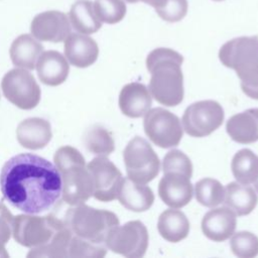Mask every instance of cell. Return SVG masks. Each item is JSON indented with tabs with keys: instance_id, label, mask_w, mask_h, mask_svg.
<instances>
[{
	"instance_id": "obj_38",
	"label": "cell",
	"mask_w": 258,
	"mask_h": 258,
	"mask_svg": "<svg viewBox=\"0 0 258 258\" xmlns=\"http://www.w3.org/2000/svg\"><path fill=\"white\" fill-rule=\"evenodd\" d=\"M214 1H223V0H214Z\"/></svg>"
},
{
	"instance_id": "obj_5",
	"label": "cell",
	"mask_w": 258,
	"mask_h": 258,
	"mask_svg": "<svg viewBox=\"0 0 258 258\" xmlns=\"http://www.w3.org/2000/svg\"><path fill=\"white\" fill-rule=\"evenodd\" d=\"M63 222L73 235L102 245H105L111 229L120 223L113 212L95 209L85 204L70 208L64 215Z\"/></svg>"
},
{
	"instance_id": "obj_19",
	"label": "cell",
	"mask_w": 258,
	"mask_h": 258,
	"mask_svg": "<svg viewBox=\"0 0 258 258\" xmlns=\"http://www.w3.org/2000/svg\"><path fill=\"white\" fill-rule=\"evenodd\" d=\"M35 69L39 80L47 86L62 84L69 75L70 66L67 58L56 50L42 51L39 55Z\"/></svg>"
},
{
	"instance_id": "obj_32",
	"label": "cell",
	"mask_w": 258,
	"mask_h": 258,
	"mask_svg": "<svg viewBox=\"0 0 258 258\" xmlns=\"http://www.w3.org/2000/svg\"><path fill=\"white\" fill-rule=\"evenodd\" d=\"M107 253L106 245L95 244L79 238L75 235L72 236L69 248L68 257H93L101 258Z\"/></svg>"
},
{
	"instance_id": "obj_28",
	"label": "cell",
	"mask_w": 258,
	"mask_h": 258,
	"mask_svg": "<svg viewBox=\"0 0 258 258\" xmlns=\"http://www.w3.org/2000/svg\"><path fill=\"white\" fill-rule=\"evenodd\" d=\"M195 195L197 201L201 205L208 208H214L223 203L225 198V187L219 180L205 177L196 182Z\"/></svg>"
},
{
	"instance_id": "obj_3",
	"label": "cell",
	"mask_w": 258,
	"mask_h": 258,
	"mask_svg": "<svg viewBox=\"0 0 258 258\" xmlns=\"http://www.w3.org/2000/svg\"><path fill=\"white\" fill-rule=\"evenodd\" d=\"M219 58L236 72L243 93L258 100V36H240L225 42Z\"/></svg>"
},
{
	"instance_id": "obj_18",
	"label": "cell",
	"mask_w": 258,
	"mask_h": 258,
	"mask_svg": "<svg viewBox=\"0 0 258 258\" xmlns=\"http://www.w3.org/2000/svg\"><path fill=\"white\" fill-rule=\"evenodd\" d=\"M117 199L127 210L140 213L151 208L154 202V194L149 186L137 183L129 177H122Z\"/></svg>"
},
{
	"instance_id": "obj_11",
	"label": "cell",
	"mask_w": 258,
	"mask_h": 258,
	"mask_svg": "<svg viewBox=\"0 0 258 258\" xmlns=\"http://www.w3.org/2000/svg\"><path fill=\"white\" fill-rule=\"evenodd\" d=\"M1 87L6 99L20 109H33L40 101V88L34 77L24 69H13L6 73Z\"/></svg>"
},
{
	"instance_id": "obj_29",
	"label": "cell",
	"mask_w": 258,
	"mask_h": 258,
	"mask_svg": "<svg viewBox=\"0 0 258 258\" xmlns=\"http://www.w3.org/2000/svg\"><path fill=\"white\" fill-rule=\"evenodd\" d=\"M84 141L86 148L98 156H107L115 149V142L111 133L99 125L86 132Z\"/></svg>"
},
{
	"instance_id": "obj_14",
	"label": "cell",
	"mask_w": 258,
	"mask_h": 258,
	"mask_svg": "<svg viewBox=\"0 0 258 258\" xmlns=\"http://www.w3.org/2000/svg\"><path fill=\"white\" fill-rule=\"evenodd\" d=\"M30 31L37 40L60 42L71 33V23L68 15L63 12L44 11L34 16Z\"/></svg>"
},
{
	"instance_id": "obj_26",
	"label": "cell",
	"mask_w": 258,
	"mask_h": 258,
	"mask_svg": "<svg viewBox=\"0 0 258 258\" xmlns=\"http://www.w3.org/2000/svg\"><path fill=\"white\" fill-rule=\"evenodd\" d=\"M231 169L239 183L249 185L258 176V156L252 150L243 148L233 156Z\"/></svg>"
},
{
	"instance_id": "obj_10",
	"label": "cell",
	"mask_w": 258,
	"mask_h": 258,
	"mask_svg": "<svg viewBox=\"0 0 258 258\" xmlns=\"http://www.w3.org/2000/svg\"><path fill=\"white\" fill-rule=\"evenodd\" d=\"M225 113L222 105L214 100H203L190 104L184 111L181 122L183 130L191 137H206L222 124Z\"/></svg>"
},
{
	"instance_id": "obj_27",
	"label": "cell",
	"mask_w": 258,
	"mask_h": 258,
	"mask_svg": "<svg viewBox=\"0 0 258 258\" xmlns=\"http://www.w3.org/2000/svg\"><path fill=\"white\" fill-rule=\"evenodd\" d=\"M72 236V232L64 224L46 245L32 248L27 257H68V248Z\"/></svg>"
},
{
	"instance_id": "obj_34",
	"label": "cell",
	"mask_w": 258,
	"mask_h": 258,
	"mask_svg": "<svg viewBox=\"0 0 258 258\" xmlns=\"http://www.w3.org/2000/svg\"><path fill=\"white\" fill-rule=\"evenodd\" d=\"M187 8V0H164L155 11L161 19L172 23L180 21L186 15Z\"/></svg>"
},
{
	"instance_id": "obj_12",
	"label": "cell",
	"mask_w": 258,
	"mask_h": 258,
	"mask_svg": "<svg viewBox=\"0 0 258 258\" xmlns=\"http://www.w3.org/2000/svg\"><path fill=\"white\" fill-rule=\"evenodd\" d=\"M93 180V197L101 202H111L117 198L122 173L106 156H97L87 165Z\"/></svg>"
},
{
	"instance_id": "obj_2",
	"label": "cell",
	"mask_w": 258,
	"mask_h": 258,
	"mask_svg": "<svg viewBox=\"0 0 258 258\" xmlns=\"http://www.w3.org/2000/svg\"><path fill=\"white\" fill-rule=\"evenodd\" d=\"M183 56L167 47H157L146 57V68L151 75L148 90L161 105L174 107L183 100Z\"/></svg>"
},
{
	"instance_id": "obj_25",
	"label": "cell",
	"mask_w": 258,
	"mask_h": 258,
	"mask_svg": "<svg viewBox=\"0 0 258 258\" xmlns=\"http://www.w3.org/2000/svg\"><path fill=\"white\" fill-rule=\"evenodd\" d=\"M71 26L83 34H92L102 27V22L95 13L94 2L91 0H80L75 2L69 12Z\"/></svg>"
},
{
	"instance_id": "obj_6",
	"label": "cell",
	"mask_w": 258,
	"mask_h": 258,
	"mask_svg": "<svg viewBox=\"0 0 258 258\" xmlns=\"http://www.w3.org/2000/svg\"><path fill=\"white\" fill-rule=\"evenodd\" d=\"M64 226L63 220L52 215L38 217L34 214L14 217L12 235L17 243L28 248L46 245Z\"/></svg>"
},
{
	"instance_id": "obj_35",
	"label": "cell",
	"mask_w": 258,
	"mask_h": 258,
	"mask_svg": "<svg viewBox=\"0 0 258 258\" xmlns=\"http://www.w3.org/2000/svg\"><path fill=\"white\" fill-rule=\"evenodd\" d=\"M14 216L8 211L6 206L0 202V257H8L5 244L12 234Z\"/></svg>"
},
{
	"instance_id": "obj_20",
	"label": "cell",
	"mask_w": 258,
	"mask_h": 258,
	"mask_svg": "<svg viewBox=\"0 0 258 258\" xmlns=\"http://www.w3.org/2000/svg\"><path fill=\"white\" fill-rule=\"evenodd\" d=\"M51 136L50 124L42 118L25 119L18 124L16 129V137L19 144L32 150L45 147Z\"/></svg>"
},
{
	"instance_id": "obj_37",
	"label": "cell",
	"mask_w": 258,
	"mask_h": 258,
	"mask_svg": "<svg viewBox=\"0 0 258 258\" xmlns=\"http://www.w3.org/2000/svg\"><path fill=\"white\" fill-rule=\"evenodd\" d=\"M253 184H254V186H255V189H256L257 192H258V176H257V178L255 179V181L253 182Z\"/></svg>"
},
{
	"instance_id": "obj_22",
	"label": "cell",
	"mask_w": 258,
	"mask_h": 258,
	"mask_svg": "<svg viewBox=\"0 0 258 258\" xmlns=\"http://www.w3.org/2000/svg\"><path fill=\"white\" fill-rule=\"evenodd\" d=\"M42 51V44L33 35L21 34L13 40L9 53L16 67L33 70Z\"/></svg>"
},
{
	"instance_id": "obj_24",
	"label": "cell",
	"mask_w": 258,
	"mask_h": 258,
	"mask_svg": "<svg viewBox=\"0 0 258 258\" xmlns=\"http://www.w3.org/2000/svg\"><path fill=\"white\" fill-rule=\"evenodd\" d=\"M160 236L168 242L177 243L189 233V222L183 212L170 208L163 211L157 221Z\"/></svg>"
},
{
	"instance_id": "obj_15",
	"label": "cell",
	"mask_w": 258,
	"mask_h": 258,
	"mask_svg": "<svg viewBox=\"0 0 258 258\" xmlns=\"http://www.w3.org/2000/svg\"><path fill=\"white\" fill-rule=\"evenodd\" d=\"M236 217L235 212L228 207L213 209L204 216L202 231L208 239L223 242L234 234L237 225Z\"/></svg>"
},
{
	"instance_id": "obj_9",
	"label": "cell",
	"mask_w": 258,
	"mask_h": 258,
	"mask_svg": "<svg viewBox=\"0 0 258 258\" xmlns=\"http://www.w3.org/2000/svg\"><path fill=\"white\" fill-rule=\"evenodd\" d=\"M143 128L151 142L161 148L177 146L183 135V128L179 118L161 107H156L146 112Z\"/></svg>"
},
{
	"instance_id": "obj_13",
	"label": "cell",
	"mask_w": 258,
	"mask_h": 258,
	"mask_svg": "<svg viewBox=\"0 0 258 258\" xmlns=\"http://www.w3.org/2000/svg\"><path fill=\"white\" fill-rule=\"evenodd\" d=\"M158 183V196L168 207L180 209L192 199L190 177L179 171H165Z\"/></svg>"
},
{
	"instance_id": "obj_33",
	"label": "cell",
	"mask_w": 258,
	"mask_h": 258,
	"mask_svg": "<svg viewBox=\"0 0 258 258\" xmlns=\"http://www.w3.org/2000/svg\"><path fill=\"white\" fill-rule=\"evenodd\" d=\"M162 170L165 171H179L189 177L192 175V164L190 159L181 150L172 149L168 151L162 160Z\"/></svg>"
},
{
	"instance_id": "obj_21",
	"label": "cell",
	"mask_w": 258,
	"mask_h": 258,
	"mask_svg": "<svg viewBox=\"0 0 258 258\" xmlns=\"http://www.w3.org/2000/svg\"><path fill=\"white\" fill-rule=\"evenodd\" d=\"M230 138L241 144H250L258 140V108L247 109L230 117L226 123Z\"/></svg>"
},
{
	"instance_id": "obj_1",
	"label": "cell",
	"mask_w": 258,
	"mask_h": 258,
	"mask_svg": "<svg viewBox=\"0 0 258 258\" xmlns=\"http://www.w3.org/2000/svg\"><path fill=\"white\" fill-rule=\"evenodd\" d=\"M4 199L26 214L52 208L61 195V175L50 161L32 153H20L5 162L0 173Z\"/></svg>"
},
{
	"instance_id": "obj_17",
	"label": "cell",
	"mask_w": 258,
	"mask_h": 258,
	"mask_svg": "<svg viewBox=\"0 0 258 258\" xmlns=\"http://www.w3.org/2000/svg\"><path fill=\"white\" fill-rule=\"evenodd\" d=\"M64 55L71 64L77 68H87L97 60L99 47L92 37L71 32L64 39Z\"/></svg>"
},
{
	"instance_id": "obj_30",
	"label": "cell",
	"mask_w": 258,
	"mask_h": 258,
	"mask_svg": "<svg viewBox=\"0 0 258 258\" xmlns=\"http://www.w3.org/2000/svg\"><path fill=\"white\" fill-rule=\"evenodd\" d=\"M94 9L99 20L108 24L120 22L127 11L123 0H95Z\"/></svg>"
},
{
	"instance_id": "obj_4",
	"label": "cell",
	"mask_w": 258,
	"mask_h": 258,
	"mask_svg": "<svg viewBox=\"0 0 258 258\" xmlns=\"http://www.w3.org/2000/svg\"><path fill=\"white\" fill-rule=\"evenodd\" d=\"M61 173L62 200L70 206L85 204L93 196V180L81 152L72 146L59 147L53 156Z\"/></svg>"
},
{
	"instance_id": "obj_7",
	"label": "cell",
	"mask_w": 258,
	"mask_h": 258,
	"mask_svg": "<svg viewBox=\"0 0 258 258\" xmlns=\"http://www.w3.org/2000/svg\"><path fill=\"white\" fill-rule=\"evenodd\" d=\"M123 160L127 176L146 184L153 180L160 169V160L147 140L140 136L133 137L123 151Z\"/></svg>"
},
{
	"instance_id": "obj_31",
	"label": "cell",
	"mask_w": 258,
	"mask_h": 258,
	"mask_svg": "<svg viewBox=\"0 0 258 258\" xmlns=\"http://www.w3.org/2000/svg\"><path fill=\"white\" fill-rule=\"evenodd\" d=\"M230 247L239 258H253L258 255V237L248 231L234 233L230 240Z\"/></svg>"
},
{
	"instance_id": "obj_16",
	"label": "cell",
	"mask_w": 258,
	"mask_h": 258,
	"mask_svg": "<svg viewBox=\"0 0 258 258\" xmlns=\"http://www.w3.org/2000/svg\"><path fill=\"white\" fill-rule=\"evenodd\" d=\"M121 112L129 118H140L152 105V96L147 87L139 82L125 85L118 100Z\"/></svg>"
},
{
	"instance_id": "obj_8",
	"label": "cell",
	"mask_w": 258,
	"mask_h": 258,
	"mask_svg": "<svg viewBox=\"0 0 258 258\" xmlns=\"http://www.w3.org/2000/svg\"><path fill=\"white\" fill-rule=\"evenodd\" d=\"M149 242L145 225L138 220L129 221L122 226H116L107 235L105 245L114 253L128 258L144 256Z\"/></svg>"
},
{
	"instance_id": "obj_36",
	"label": "cell",
	"mask_w": 258,
	"mask_h": 258,
	"mask_svg": "<svg viewBox=\"0 0 258 258\" xmlns=\"http://www.w3.org/2000/svg\"><path fill=\"white\" fill-rule=\"evenodd\" d=\"M138 1L144 2V3H146V4H148V5L152 6V7H154V9H155V8L159 7V6L162 4V2H163L164 0H137V2H138Z\"/></svg>"
},
{
	"instance_id": "obj_23",
	"label": "cell",
	"mask_w": 258,
	"mask_h": 258,
	"mask_svg": "<svg viewBox=\"0 0 258 258\" xmlns=\"http://www.w3.org/2000/svg\"><path fill=\"white\" fill-rule=\"evenodd\" d=\"M224 205L238 216L249 215L257 206L258 197L253 187L232 181L225 187Z\"/></svg>"
}]
</instances>
